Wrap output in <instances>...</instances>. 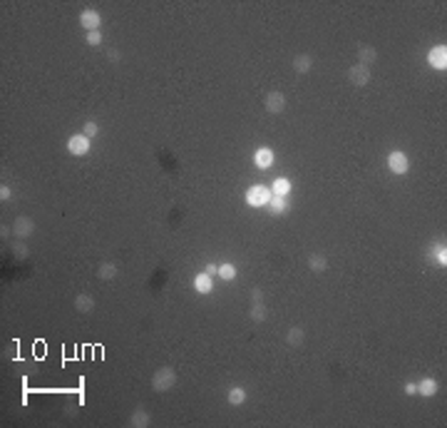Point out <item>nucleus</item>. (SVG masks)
<instances>
[{"label":"nucleus","mask_w":447,"mask_h":428,"mask_svg":"<svg viewBox=\"0 0 447 428\" xmlns=\"http://www.w3.org/2000/svg\"><path fill=\"white\" fill-rule=\"evenodd\" d=\"M174 383H177V373H174V368H169V366L157 368V371H154V376H152V388H154V391H159V393L169 391Z\"/></svg>","instance_id":"nucleus-1"},{"label":"nucleus","mask_w":447,"mask_h":428,"mask_svg":"<svg viewBox=\"0 0 447 428\" xmlns=\"http://www.w3.org/2000/svg\"><path fill=\"white\" fill-rule=\"evenodd\" d=\"M271 187H263V184H254V187H249V192H246V204L249 207H266L268 204V199H271Z\"/></svg>","instance_id":"nucleus-2"},{"label":"nucleus","mask_w":447,"mask_h":428,"mask_svg":"<svg viewBox=\"0 0 447 428\" xmlns=\"http://www.w3.org/2000/svg\"><path fill=\"white\" fill-rule=\"evenodd\" d=\"M387 167H390L392 174H407V169H410V157H407L405 152L395 149V152L387 154Z\"/></svg>","instance_id":"nucleus-3"},{"label":"nucleus","mask_w":447,"mask_h":428,"mask_svg":"<svg viewBox=\"0 0 447 428\" xmlns=\"http://www.w3.org/2000/svg\"><path fill=\"white\" fill-rule=\"evenodd\" d=\"M67 149H70V154H75V157H85L87 152H90V137L87 135H72L70 140H67Z\"/></svg>","instance_id":"nucleus-4"},{"label":"nucleus","mask_w":447,"mask_h":428,"mask_svg":"<svg viewBox=\"0 0 447 428\" xmlns=\"http://www.w3.org/2000/svg\"><path fill=\"white\" fill-rule=\"evenodd\" d=\"M13 234H15L18 239H28L30 234H35V222H33L30 217H18V219L13 222Z\"/></svg>","instance_id":"nucleus-5"},{"label":"nucleus","mask_w":447,"mask_h":428,"mask_svg":"<svg viewBox=\"0 0 447 428\" xmlns=\"http://www.w3.org/2000/svg\"><path fill=\"white\" fill-rule=\"evenodd\" d=\"M427 63H430L435 70L445 72L447 70V48L445 45H435V48L427 53Z\"/></svg>","instance_id":"nucleus-6"},{"label":"nucleus","mask_w":447,"mask_h":428,"mask_svg":"<svg viewBox=\"0 0 447 428\" xmlns=\"http://www.w3.org/2000/svg\"><path fill=\"white\" fill-rule=\"evenodd\" d=\"M263 107H266L268 115H278V112H283V110H286V95H281V92H268Z\"/></svg>","instance_id":"nucleus-7"},{"label":"nucleus","mask_w":447,"mask_h":428,"mask_svg":"<svg viewBox=\"0 0 447 428\" xmlns=\"http://www.w3.org/2000/svg\"><path fill=\"white\" fill-rule=\"evenodd\" d=\"M80 25H82L87 33H92V30H97V28L102 25V15H100L97 10H90V8H87V10L80 13Z\"/></svg>","instance_id":"nucleus-8"},{"label":"nucleus","mask_w":447,"mask_h":428,"mask_svg":"<svg viewBox=\"0 0 447 428\" xmlns=\"http://www.w3.org/2000/svg\"><path fill=\"white\" fill-rule=\"evenodd\" d=\"M348 77H350V82H353V85L363 87V85H368V82H370V68L358 63V65H353V68L348 70Z\"/></svg>","instance_id":"nucleus-9"},{"label":"nucleus","mask_w":447,"mask_h":428,"mask_svg":"<svg viewBox=\"0 0 447 428\" xmlns=\"http://www.w3.org/2000/svg\"><path fill=\"white\" fill-rule=\"evenodd\" d=\"M254 162L258 169H268L273 164V149L271 147H258L254 152Z\"/></svg>","instance_id":"nucleus-10"},{"label":"nucleus","mask_w":447,"mask_h":428,"mask_svg":"<svg viewBox=\"0 0 447 428\" xmlns=\"http://www.w3.org/2000/svg\"><path fill=\"white\" fill-rule=\"evenodd\" d=\"M75 309H77L80 314H92V311H95V299H92L90 294H77V296H75Z\"/></svg>","instance_id":"nucleus-11"},{"label":"nucleus","mask_w":447,"mask_h":428,"mask_svg":"<svg viewBox=\"0 0 447 428\" xmlns=\"http://www.w3.org/2000/svg\"><path fill=\"white\" fill-rule=\"evenodd\" d=\"M194 289H196L199 294H211V289H214V282H211V277H209L206 272L196 274V277H194Z\"/></svg>","instance_id":"nucleus-12"},{"label":"nucleus","mask_w":447,"mask_h":428,"mask_svg":"<svg viewBox=\"0 0 447 428\" xmlns=\"http://www.w3.org/2000/svg\"><path fill=\"white\" fill-rule=\"evenodd\" d=\"M291 187H293V184H291L288 177H276L273 184H271V192H273V194H281V197H288V194H291Z\"/></svg>","instance_id":"nucleus-13"},{"label":"nucleus","mask_w":447,"mask_h":428,"mask_svg":"<svg viewBox=\"0 0 447 428\" xmlns=\"http://www.w3.org/2000/svg\"><path fill=\"white\" fill-rule=\"evenodd\" d=\"M273 217H278V214H283L288 209V202H286V197H281V194H271V199H268V204H266Z\"/></svg>","instance_id":"nucleus-14"},{"label":"nucleus","mask_w":447,"mask_h":428,"mask_svg":"<svg viewBox=\"0 0 447 428\" xmlns=\"http://www.w3.org/2000/svg\"><path fill=\"white\" fill-rule=\"evenodd\" d=\"M149 421H152V418H149V413H147L142 406L134 408V413L129 416V426L132 428H144V426H149Z\"/></svg>","instance_id":"nucleus-15"},{"label":"nucleus","mask_w":447,"mask_h":428,"mask_svg":"<svg viewBox=\"0 0 447 428\" xmlns=\"http://www.w3.org/2000/svg\"><path fill=\"white\" fill-rule=\"evenodd\" d=\"M311 68H313V58H311V55H296V60H293L296 75H308Z\"/></svg>","instance_id":"nucleus-16"},{"label":"nucleus","mask_w":447,"mask_h":428,"mask_svg":"<svg viewBox=\"0 0 447 428\" xmlns=\"http://www.w3.org/2000/svg\"><path fill=\"white\" fill-rule=\"evenodd\" d=\"M286 341H288L291 346H301V344L306 341V331H303L301 326H291L288 334H286Z\"/></svg>","instance_id":"nucleus-17"},{"label":"nucleus","mask_w":447,"mask_h":428,"mask_svg":"<svg viewBox=\"0 0 447 428\" xmlns=\"http://www.w3.org/2000/svg\"><path fill=\"white\" fill-rule=\"evenodd\" d=\"M417 393L420 396H435L437 393V381L435 378H422L417 383Z\"/></svg>","instance_id":"nucleus-18"},{"label":"nucleus","mask_w":447,"mask_h":428,"mask_svg":"<svg viewBox=\"0 0 447 428\" xmlns=\"http://www.w3.org/2000/svg\"><path fill=\"white\" fill-rule=\"evenodd\" d=\"M358 55H360V65H370V63H375V58H378V53H375L373 45H360Z\"/></svg>","instance_id":"nucleus-19"},{"label":"nucleus","mask_w":447,"mask_h":428,"mask_svg":"<svg viewBox=\"0 0 447 428\" xmlns=\"http://www.w3.org/2000/svg\"><path fill=\"white\" fill-rule=\"evenodd\" d=\"M97 277H100V279H105V282L115 279V277H117V264H112V262H105V264H100V269H97Z\"/></svg>","instance_id":"nucleus-20"},{"label":"nucleus","mask_w":447,"mask_h":428,"mask_svg":"<svg viewBox=\"0 0 447 428\" xmlns=\"http://www.w3.org/2000/svg\"><path fill=\"white\" fill-rule=\"evenodd\" d=\"M308 267H311V272H325L328 269V259L323 254H311L308 257Z\"/></svg>","instance_id":"nucleus-21"},{"label":"nucleus","mask_w":447,"mask_h":428,"mask_svg":"<svg viewBox=\"0 0 447 428\" xmlns=\"http://www.w3.org/2000/svg\"><path fill=\"white\" fill-rule=\"evenodd\" d=\"M226 398H229V403H234V406H241V403L246 401V391H244L241 386H234V388L229 391V396H226Z\"/></svg>","instance_id":"nucleus-22"},{"label":"nucleus","mask_w":447,"mask_h":428,"mask_svg":"<svg viewBox=\"0 0 447 428\" xmlns=\"http://www.w3.org/2000/svg\"><path fill=\"white\" fill-rule=\"evenodd\" d=\"M219 277H221L224 282H234V279H236V267H234V264H221V267H219Z\"/></svg>","instance_id":"nucleus-23"},{"label":"nucleus","mask_w":447,"mask_h":428,"mask_svg":"<svg viewBox=\"0 0 447 428\" xmlns=\"http://www.w3.org/2000/svg\"><path fill=\"white\" fill-rule=\"evenodd\" d=\"M251 319H254V321H266V306H263V301H254V306H251Z\"/></svg>","instance_id":"nucleus-24"},{"label":"nucleus","mask_w":447,"mask_h":428,"mask_svg":"<svg viewBox=\"0 0 447 428\" xmlns=\"http://www.w3.org/2000/svg\"><path fill=\"white\" fill-rule=\"evenodd\" d=\"M432 257H435V262H437V264H442V267H445V264H447L445 244H435V247H432Z\"/></svg>","instance_id":"nucleus-25"},{"label":"nucleus","mask_w":447,"mask_h":428,"mask_svg":"<svg viewBox=\"0 0 447 428\" xmlns=\"http://www.w3.org/2000/svg\"><path fill=\"white\" fill-rule=\"evenodd\" d=\"M100 132V125L95 122V120H90V122H85V127H82V135H87V137H95Z\"/></svg>","instance_id":"nucleus-26"},{"label":"nucleus","mask_w":447,"mask_h":428,"mask_svg":"<svg viewBox=\"0 0 447 428\" xmlns=\"http://www.w3.org/2000/svg\"><path fill=\"white\" fill-rule=\"evenodd\" d=\"M13 254H15L18 259H25L30 252H28V247H25L23 242H15V244H13Z\"/></svg>","instance_id":"nucleus-27"},{"label":"nucleus","mask_w":447,"mask_h":428,"mask_svg":"<svg viewBox=\"0 0 447 428\" xmlns=\"http://www.w3.org/2000/svg\"><path fill=\"white\" fill-rule=\"evenodd\" d=\"M85 40H87L90 45H100V43H102V33H100V30H92V33L85 35Z\"/></svg>","instance_id":"nucleus-28"},{"label":"nucleus","mask_w":447,"mask_h":428,"mask_svg":"<svg viewBox=\"0 0 447 428\" xmlns=\"http://www.w3.org/2000/svg\"><path fill=\"white\" fill-rule=\"evenodd\" d=\"M107 58H110L112 63H120V58H122V55H120V50H117V48H110V50H107Z\"/></svg>","instance_id":"nucleus-29"},{"label":"nucleus","mask_w":447,"mask_h":428,"mask_svg":"<svg viewBox=\"0 0 447 428\" xmlns=\"http://www.w3.org/2000/svg\"><path fill=\"white\" fill-rule=\"evenodd\" d=\"M10 194H13V192H10V187H8V184H3V187H0V199L5 202V199H10Z\"/></svg>","instance_id":"nucleus-30"},{"label":"nucleus","mask_w":447,"mask_h":428,"mask_svg":"<svg viewBox=\"0 0 447 428\" xmlns=\"http://www.w3.org/2000/svg\"><path fill=\"white\" fill-rule=\"evenodd\" d=\"M405 393L407 396H417V383H405Z\"/></svg>","instance_id":"nucleus-31"},{"label":"nucleus","mask_w":447,"mask_h":428,"mask_svg":"<svg viewBox=\"0 0 447 428\" xmlns=\"http://www.w3.org/2000/svg\"><path fill=\"white\" fill-rule=\"evenodd\" d=\"M204 272H206L209 277H214V274H219V267H216V264H206V269H204Z\"/></svg>","instance_id":"nucleus-32"},{"label":"nucleus","mask_w":447,"mask_h":428,"mask_svg":"<svg viewBox=\"0 0 447 428\" xmlns=\"http://www.w3.org/2000/svg\"><path fill=\"white\" fill-rule=\"evenodd\" d=\"M251 299H254V301H261V289H251Z\"/></svg>","instance_id":"nucleus-33"}]
</instances>
